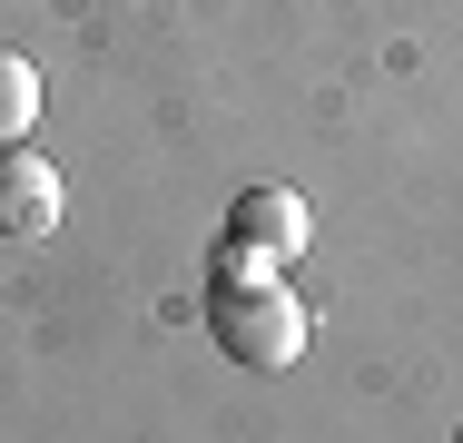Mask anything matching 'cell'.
<instances>
[{"instance_id": "obj_1", "label": "cell", "mask_w": 463, "mask_h": 443, "mask_svg": "<svg viewBox=\"0 0 463 443\" xmlns=\"http://www.w3.org/2000/svg\"><path fill=\"white\" fill-rule=\"evenodd\" d=\"M217 345L237 354V364H257V374H277V364H296L306 354V335H316V316L286 296V286H217Z\"/></svg>"}, {"instance_id": "obj_2", "label": "cell", "mask_w": 463, "mask_h": 443, "mask_svg": "<svg viewBox=\"0 0 463 443\" xmlns=\"http://www.w3.org/2000/svg\"><path fill=\"white\" fill-rule=\"evenodd\" d=\"M60 207H70V187L50 158H30V148H0V237H60Z\"/></svg>"}, {"instance_id": "obj_3", "label": "cell", "mask_w": 463, "mask_h": 443, "mask_svg": "<svg viewBox=\"0 0 463 443\" xmlns=\"http://www.w3.org/2000/svg\"><path fill=\"white\" fill-rule=\"evenodd\" d=\"M227 237L286 266V257H306V237H316V207H306L296 187H247V197L227 207Z\"/></svg>"}, {"instance_id": "obj_4", "label": "cell", "mask_w": 463, "mask_h": 443, "mask_svg": "<svg viewBox=\"0 0 463 443\" xmlns=\"http://www.w3.org/2000/svg\"><path fill=\"white\" fill-rule=\"evenodd\" d=\"M30 118H40V70H30L20 50H0V148H20Z\"/></svg>"}, {"instance_id": "obj_5", "label": "cell", "mask_w": 463, "mask_h": 443, "mask_svg": "<svg viewBox=\"0 0 463 443\" xmlns=\"http://www.w3.org/2000/svg\"><path fill=\"white\" fill-rule=\"evenodd\" d=\"M454 443H463V434H454Z\"/></svg>"}]
</instances>
